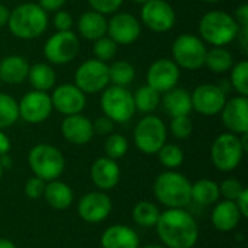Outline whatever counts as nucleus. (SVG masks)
Returning <instances> with one entry per match:
<instances>
[{
    "label": "nucleus",
    "mask_w": 248,
    "mask_h": 248,
    "mask_svg": "<svg viewBox=\"0 0 248 248\" xmlns=\"http://www.w3.org/2000/svg\"><path fill=\"white\" fill-rule=\"evenodd\" d=\"M158 238L166 248H193L199 240V227L185 209H167L155 224Z\"/></svg>",
    "instance_id": "obj_1"
},
{
    "label": "nucleus",
    "mask_w": 248,
    "mask_h": 248,
    "mask_svg": "<svg viewBox=\"0 0 248 248\" xmlns=\"http://www.w3.org/2000/svg\"><path fill=\"white\" fill-rule=\"evenodd\" d=\"M155 199L167 209H185L192 202V183L179 171L167 170L154 180Z\"/></svg>",
    "instance_id": "obj_2"
},
{
    "label": "nucleus",
    "mask_w": 248,
    "mask_h": 248,
    "mask_svg": "<svg viewBox=\"0 0 248 248\" xmlns=\"http://www.w3.org/2000/svg\"><path fill=\"white\" fill-rule=\"evenodd\" d=\"M9 31L19 39H35L48 26V13L38 3H22L10 10Z\"/></svg>",
    "instance_id": "obj_3"
},
{
    "label": "nucleus",
    "mask_w": 248,
    "mask_h": 248,
    "mask_svg": "<svg viewBox=\"0 0 248 248\" xmlns=\"http://www.w3.org/2000/svg\"><path fill=\"white\" fill-rule=\"evenodd\" d=\"M240 26L235 17L224 10H212L202 16L199 22V33L203 42L212 46H225L238 35Z\"/></svg>",
    "instance_id": "obj_4"
},
{
    "label": "nucleus",
    "mask_w": 248,
    "mask_h": 248,
    "mask_svg": "<svg viewBox=\"0 0 248 248\" xmlns=\"http://www.w3.org/2000/svg\"><path fill=\"white\" fill-rule=\"evenodd\" d=\"M28 163L33 176L44 182L57 180L65 169V158L62 153L49 144H38L31 148Z\"/></svg>",
    "instance_id": "obj_5"
},
{
    "label": "nucleus",
    "mask_w": 248,
    "mask_h": 248,
    "mask_svg": "<svg viewBox=\"0 0 248 248\" xmlns=\"http://www.w3.org/2000/svg\"><path fill=\"white\" fill-rule=\"evenodd\" d=\"M206 51L208 48L205 42L192 33L179 35L171 46L173 61L179 65V68L186 70H199L203 67Z\"/></svg>",
    "instance_id": "obj_6"
},
{
    "label": "nucleus",
    "mask_w": 248,
    "mask_h": 248,
    "mask_svg": "<svg viewBox=\"0 0 248 248\" xmlns=\"http://www.w3.org/2000/svg\"><path fill=\"white\" fill-rule=\"evenodd\" d=\"M244 148L240 137L231 132L221 134L211 147V160L214 166L224 173L234 171L244 157Z\"/></svg>",
    "instance_id": "obj_7"
},
{
    "label": "nucleus",
    "mask_w": 248,
    "mask_h": 248,
    "mask_svg": "<svg viewBox=\"0 0 248 248\" xmlns=\"http://www.w3.org/2000/svg\"><path fill=\"white\" fill-rule=\"evenodd\" d=\"M167 128L164 122L154 115L144 116L140 119L134 129V142L135 147L148 155L157 154L158 150L166 144Z\"/></svg>",
    "instance_id": "obj_8"
},
{
    "label": "nucleus",
    "mask_w": 248,
    "mask_h": 248,
    "mask_svg": "<svg viewBox=\"0 0 248 248\" xmlns=\"http://www.w3.org/2000/svg\"><path fill=\"white\" fill-rule=\"evenodd\" d=\"M100 106L103 115L118 124L128 122L135 113L132 93L126 87L121 86L106 87L100 97Z\"/></svg>",
    "instance_id": "obj_9"
},
{
    "label": "nucleus",
    "mask_w": 248,
    "mask_h": 248,
    "mask_svg": "<svg viewBox=\"0 0 248 248\" xmlns=\"http://www.w3.org/2000/svg\"><path fill=\"white\" fill-rule=\"evenodd\" d=\"M74 81L84 94L103 92L109 84V65L96 58L87 60L77 68Z\"/></svg>",
    "instance_id": "obj_10"
},
{
    "label": "nucleus",
    "mask_w": 248,
    "mask_h": 248,
    "mask_svg": "<svg viewBox=\"0 0 248 248\" xmlns=\"http://www.w3.org/2000/svg\"><path fill=\"white\" fill-rule=\"evenodd\" d=\"M80 51V41L71 31H57L44 46V55L51 64H67L73 61Z\"/></svg>",
    "instance_id": "obj_11"
},
{
    "label": "nucleus",
    "mask_w": 248,
    "mask_h": 248,
    "mask_svg": "<svg viewBox=\"0 0 248 248\" xmlns=\"http://www.w3.org/2000/svg\"><path fill=\"white\" fill-rule=\"evenodd\" d=\"M142 23L153 32H167L176 23V12L166 0H148L141 9Z\"/></svg>",
    "instance_id": "obj_12"
},
{
    "label": "nucleus",
    "mask_w": 248,
    "mask_h": 248,
    "mask_svg": "<svg viewBox=\"0 0 248 248\" xmlns=\"http://www.w3.org/2000/svg\"><path fill=\"white\" fill-rule=\"evenodd\" d=\"M52 109L51 96L46 92L32 90L17 102L19 118L28 124H41L46 121Z\"/></svg>",
    "instance_id": "obj_13"
},
{
    "label": "nucleus",
    "mask_w": 248,
    "mask_h": 248,
    "mask_svg": "<svg viewBox=\"0 0 248 248\" xmlns=\"http://www.w3.org/2000/svg\"><path fill=\"white\" fill-rule=\"evenodd\" d=\"M190 99L192 109L201 115L214 116L222 110L227 102V92L217 84H201L193 90Z\"/></svg>",
    "instance_id": "obj_14"
},
{
    "label": "nucleus",
    "mask_w": 248,
    "mask_h": 248,
    "mask_svg": "<svg viewBox=\"0 0 248 248\" xmlns=\"http://www.w3.org/2000/svg\"><path fill=\"white\" fill-rule=\"evenodd\" d=\"M180 78L179 65L169 58H161L154 61L147 73V83L150 87L158 93H166L170 89L176 87Z\"/></svg>",
    "instance_id": "obj_15"
},
{
    "label": "nucleus",
    "mask_w": 248,
    "mask_h": 248,
    "mask_svg": "<svg viewBox=\"0 0 248 248\" xmlns=\"http://www.w3.org/2000/svg\"><path fill=\"white\" fill-rule=\"evenodd\" d=\"M118 45H129L135 42L141 35L140 20L126 12L115 13L108 22V33Z\"/></svg>",
    "instance_id": "obj_16"
},
{
    "label": "nucleus",
    "mask_w": 248,
    "mask_h": 248,
    "mask_svg": "<svg viewBox=\"0 0 248 248\" xmlns=\"http://www.w3.org/2000/svg\"><path fill=\"white\" fill-rule=\"evenodd\" d=\"M77 212L80 218L89 224H99L105 221L112 212V201L105 192H90L84 195L78 205Z\"/></svg>",
    "instance_id": "obj_17"
},
{
    "label": "nucleus",
    "mask_w": 248,
    "mask_h": 248,
    "mask_svg": "<svg viewBox=\"0 0 248 248\" xmlns=\"http://www.w3.org/2000/svg\"><path fill=\"white\" fill-rule=\"evenodd\" d=\"M221 113V119L228 132L241 135L248 132V99L246 96H237L225 102Z\"/></svg>",
    "instance_id": "obj_18"
},
{
    "label": "nucleus",
    "mask_w": 248,
    "mask_h": 248,
    "mask_svg": "<svg viewBox=\"0 0 248 248\" xmlns=\"http://www.w3.org/2000/svg\"><path fill=\"white\" fill-rule=\"evenodd\" d=\"M52 108L68 116L81 113L86 108V94L76 84H61L51 94Z\"/></svg>",
    "instance_id": "obj_19"
},
{
    "label": "nucleus",
    "mask_w": 248,
    "mask_h": 248,
    "mask_svg": "<svg viewBox=\"0 0 248 248\" xmlns=\"http://www.w3.org/2000/svg\"><path fill=\"white\" fill-rule=\"evenodd\" d=\"M61 132L62 137L74 145H84L90 142L94 135L92 121L81 113L65 116L61 124Z\"/></svg>",
    "instance_id": "obj_20"
},
{
    "label": "nucleus",
    "mask_w": 248,
    "mask_h": 248,
    "mask_svg": "<svg viewBox=\"0 0 248 248\" xmlns=\"http://www.w3.org/2000/svg\"><path fill=\"white\" fill-rule=\"evenodd\" d=\"M90 177L93 185L102 190H110L118 186L121 180V169L115 160H110L108 157H100L94 160L90 169Z\"/></svg>",
    "instance_id": "obj_21"
},
{
    "label": "nucleus",
    "mask_w": 248,
    "mask_h": 248,
    "mask_svg": "<svg viewBox=\"0 0 248 248\" xmlns=\"http://www.w3.org/2000/svg\"><path fill=\"white\" fill-rule=\"evenodd\" d=\"M102 248H140L138 234L128 225H112L100 238Z\"/></svg>",
    "instance_id": "obj_22"
},
{
    "label": "nucleus",
    "mask_w": 248,
    "mask_h": 248,
    "mask_svg": "<svg viewBox=\"0 0 248 248\" xmlns=\"http://www.w3.org/2000/svg\"><path fill=\"white\" fill-rule=\"evenodd\" d=\"M241 218L243 217H241L235 202L225 201V199L215 205V208L212 211V217H211L214 227L221 232L234 231L238 227Z\"/></svg>",
    "instance_id": "obj_23"
},
{
    "label": "nucleus",
    "mask_w": 248,
    "mask_h": 248,
    "mask_svg": "<svg viewBox=\"0 0 248 248\" xmlns=\"http://www.w3.org/2000/svg\"><path fill=\"white\" fill-rule=\"evenodd\" d=\"M160 103L163 105L164 112L171 116H186L192 110V99L190 93L182 87H173L164 93Z\"/></svg>",
    "instance_id": "obj_24"
},
{
    "label": "nucleus",
    "mask_w": 248,
    "mask_h": 248,
    "mask_svg": "<svg viewBox=\"0 0 248 248\" xmlns=\"http://www.w3.org/2000/svg\"><path fill=\"white\" fill-rule=\"evenodd\" d=\"M29 67L22 55H7L0 61V80L6 84H20L28 78Z\"/></svg>",
    "instance_id": "obj_25"
},
{
    "label": "nucleus",
    "mask_w": 248,
    "mask_h": 248,
    "mask_svg": "<svg viewBox=\"0 0 248 248\" xmlns=\"http://www.w3.org/2000/svg\"><path fill=\"white\" fill-rule=\"evenodd\" d=\"M78 33L89 41H96L108 33V20L105 15L89 10L84 12L77 22Z\"/></svg>",
    "instance_id": "obj_26"
},
{
    "label": "nucleus",
    "mask_w": 248,
    "mask_h": 248,
    "mask_svg": "<svg viewBox=\"0 0 248 248\" xmlns=\"http://www.w3.org/2000/svg\"><path fill=\"white\" fill-rule=\"evenodd\" d=\"M44 198L46 201V203L57 211H64L68 209L73 205L74 201V193L71 190V187L64 183L57 180H51L46 182L45 185V190H44Z\"/></svg>",
    "instance_id": "obj_27"
},
{
    "label": "nucleus",
    "mask_w": 248,
    "mask_h": 248,
    "mask_svg": "<svg viewBox=\"0 0 248 248\" xmlns=\"http://www.w3.org/2000/svg\"><path fill=\"white\" fill-rule=\"evenodd\" d=\"M28 78H29L32 87L35 90H39V92L51 90L57 81L55 71L52 70L51 65H48L45 62H36V64L31 65L29 73H28Z\"/></svg>",
    "instance_id": "obj_28"
},
{
    "label": "nucleus",
    "mask_w": 248,
    "mask_h": 248,
    "mask_svg": "<svg viewBox=\"0 0 248 248\" xmlns=\"http://www.w3.org/2000/svg\"><path fill=\"white\" fill-rule=\"evenodd\" d=\"M219 185L209 179H201L192 185V201L202 206H211L218 202Z\"/></svg>",
    "instance_id": "obj_29"
},
{
    "label": "nucleus",
    "mask_w": 248,
    "mask_h": 248,
    "mask_svg": "<svg viewBox=\"0 0 248 248\" xmlns=\"http://www.w3.org/2000/svg\"><path fill=\"white\" fill-rule=\"evenodd\" d=\"M205 65L212 73L221 74V73H227L228 70L232 68L234 58H232V54L228 49H225L224 46H214L206 51Z\"/></svg>",
    "instance_id": "obj_30"
},
{
    "label": "nucleus",
    "mask_w": 248,
    "mask_h": 248,
    "mask_svg": "<svg viewBox=\"0 0 248 248\" xmlns=\"http://www.w3.org/2000/svg\"><path fill=\"white\" fill-rule=\"evenodd\" d=\"M160 209L155 203L150 201H141L135 203L132 208V219L137 225L142 228H153L155 227L158 218H160Z\"/></svg>",
    "instance_id": "obj_31"
},
{
    "label": "nucleus",
    "mask_w": 248,
    "mask_h": 248,
    "mask_svg": "<svg viewBox=\"0 0 248 248\" xmlns=\"http://www.w3.org/2000/svg\"><path fill=\"white\" fill-rule=\"evenodd\" d=\"M132 96H134L135 110H140L142 113H151L153 110H155L161 100L160 93L153 87H150L148 84L140 87Z\"/></svg>",
    "instance_id": "obj_32"
},
{
    "label": "nucleus",
    "mask_w": 248,
    "mask_h": 248,
    "mask_svg": "<svg viewBox=\"0 0 248 248\" xmlns=\"http://www.w3.org/2000/svg\"><path fill=\"white\" fill-rule=\"evenodd\" d=\"M134 78H135V67L131 62L121 60L109 65V81H112L113 86L126 87Z\"/></svg>",
    "instance_id": "obj_33"
},
{
    "label": "nucleus",
    "mask_w": 248,
    "mask_h": 248,
    "mask_svg": "<svg viewBox=\"0 0 248 248\" xmlns=\"http://www.w3.org/2000/svg\"><path fill=\"white\" fill-rule=\"evenodd\" d=\"M17 119V102L12 96L0 93V129L12 126Z\"/></svg>",
    "instance_id": "obj_34"
},
{
    "label": "nucleus",
    "mask_w": 248,
    "mask_h": 248,
    "mask_svg": "<svg viewBox=\"0 0 248 248\" xmlns=\"http://www.w3.org/2000/svg\"><path fill=\"white\" fill-rule=\"evenodd\" d=\"M158 160L160 163L170 170H174L177 167H180L183 164L185 160V153L183 150L176 145V144H164L160 150H158Z\"/></svg>",
    "instance_id": "obj_35"
},
{
    "label": "nucleus",
    "mask_w": 248,
    "mask_h": 248,
    "mask_svg": "<svg viewBox=\"0 0 248 248\" xmlns=\"http://www.w3.org/2000/svg\"><path fill=\"white\" fill-rule=\"evenodd\" d=\"M128 140L121 134H110L105 141V157L110 160H119L128 153Z\"/></svg>",
    "instance_id": "obj_36"
},
{
    "label": "nucleus",
    "mask_w": 248,
    "mask_h": 248,
    "mask_svg": "<svg viewBox=\"0 0 248 248\" xmlns=\"http://www.w3.org/2000/svg\"><path fill=\"white\" fill-rule=\"evenodd\" d=\"M230 83L240 96L248 94V62L247 61H240L238 64L232 65L231 68V78Z\"/></svg>",
    "instance_id": "obj_37"
},
{
    "label": "nucleus",
    "mask_w": 248,
    "mask_h": 248,
    "mask_svg": "<svg viewBox=\"0 0 248 248\" xmlns=\"http://www.w3.org/2000/svg\"><path fill=\"white\" fill-rule=\"evenodd\" d=\"M118 52V44L110 39L109 36H102L96 41H93V55L99 61H110L116 57Z\"/></svg>",
    "instance_id": "obj_38"
},
{
    "label": "nucleus",
    "mask_w": 248,
    "mask_h": 248,
    "mask_svg": "<svg viewBox=\"0 0 248 248\" xmlns=\"http://www.w3.org/2000/svg\"><path fill=\"white\" fill-rule=\"evenodd\" d=\"M170 131H171V134H173L174 138H177V140H186V138H189V137L192 135L193 122H192V119L189 118V115L171 118Z\"/></svg>",
    "instance_id": "obj_39"
},
{
    "label": "nucleus",
    "mask_w": 248,
    "mask_h": 248,
    "mask_svg": "<svg viewBox=\"0 0 248 248\" xmlns=\"http://www.w3.org/2000/svg\"><path fill=\"white\" fill-rule=\"evenodd\" d=\"M244 186L240 180L230 177L225 179L221 185H219V195L225 199V201H232L235 202V199L240 196V193L243 192Z\"/></svg>",
    "instance_id": "obj_40"
},
{
    "label": "nucleus",
    "mask_w": 248,
    "mask_h": 248,
    "mask_svg": "<svg viewBox=\"0 0 248 248\" xmlns=\"http://www.w3.org/2000/svg\"><path fill=\"white\" fill-rule=\"evenodd\" d=\"M124 0H89V4L92 6V10L99 12L102 15H110L118 12V9L122 6Z\"/></svg>",
    "instance_id": "obj_41"
},
{
    "label": "nucleus",
    "mask_w": 248,
    "mask_h": 248,
    "mask_svg": "<svg viewBox=\"0 0 248 248\" xmlns=\"http://www.w3.org/2000/svg\"><path fill=\"white\" fill-rule=\"evenodd\" d=\"M45 185H46V182H44L42 179L33 176V177H31V179L25 183V195H26L29 199H39V198L44 196Z\"/></svg>",
    "instance_id": "obj_42"
},
{
    "label": "nucleus",
    "mask_w": 248,
    "mask_h": 248,
    "mask_svg": "<svg viewBox=\"0 0 248 248\" xmlns=\"http://www.w3.org/2000/svg\"><path fill=\"white\" fill-rule=\"evenodd\" d=\"M93 124V131L94 134H99V135H110L113 132V128H115V122L112 119H109L108 116H99Z\"/></svg>",
    "instance_id": "obj_43"
},
{
    "label": "nucleus",
    "mask_w": 248,
    "mask_h": 248,
    "mask_svg": "<svg viewBox=\"0 0 248 248\" xmlns=\"http://www.w3.org/2000/svg\"><path fill=\"white\" fill-rule=\"evenodd\" d=\"M54 26L57 31H71L73 26V16L65 10H57L54 16Z\"/></svg>",
    "instance_id": "obj_44"
},
{
    "label": "nucleus",
    "mask_w": 248,
    "mask_h": 248,
    "mask_svg": "<svg viewBox=\"0 0 248 248\" xmlns=\"http://www.w3.org/2000/svg\"><path fill=\"white\" fill-rule=\"evenodd\" d=\"M235 205H237V208H238V211H240L241 217H243V218H247L248 217V189L247 187H244V189H243V192L240 193V196L235 199Z\"/></svg>",
    "instance_id": "obj_45"
},
{
    "label": "nucleus",
    "mask_w": 248,
    "mask_h": 248,
    "mask_svg": "<svg viewBox=\"0 0 248 248\" xmlns=\"http://www.w3.org/2000/svg\"><path fill=\"white\" fill-rule=\"evenodd\" d=\"M65 0H38V4L48 13V12H57L64 6Z\"/></svg>",
    "instance_id": "obj_46"
},
{
    "label": "nucleus",
    "mask_w": 248,
    "mask_h": 248,
    "mask_svg": "<svg viewBox=\"0 0 248 248\" xmlns=\"http://www.w3.org/2000/svg\"><path fill=\"white\" fill-rule=\"evenodd\" d=\"M235 20L238 23L240 28L248 26V6L247 4H241L237 10H235Z\"/></svg>",
    "instance_id": "obj_47"
},
{
    "label": "nucleus",
    "mask_w": 248,
    "mask_h": 248,
    "mask_svg": "<svg viewBox=\"0 0 248 248\" xmlns=\"http://www.w3.org/2000/svg\"><path fill=\"white\" fill-rule=\"evenodd\" d=\"M9 151H10V140L3 132V129H0V155L9 154Z\"/></svg>",
    "instance_id": "obj_48"
},
{
    "label": "nucleus",
    "mask_w": 248,
    "mask_h": 248,
    "mask_svg": "<svg viewBox=\"0 0 248 248\" xmlns=\"http://www.w3.org/2000/svg\"><path fill=\"white\" fill-rule=\"evenodd\" d=\"M9 15H10V10L0 3V28L7 25V20H9Z\"/></svg>",
    "instance_id": "obj_49"
},
{
    "label": "nucleus",
    "mask_w": 248,
    "mask_h": 248,
    "mask_svg": "<svg viewBox=\"0 0 248 248\" xmlns=\"http://www.w3.org/2000/svg\"><path fill=\"white\" fill-rule=\"evenodd\" d=\"M0 166H1V169H3V170H7V169H10V167H12V158H10V155H9V154H3V155H0Z\"/></svg>",
    "instance_id": "obj_50"
},
{
    "label": "nucleus",
    "mask_w": 248,
    "mask_h": 248,
    "mask_svg": "<svg viewBox=\"0 0 248 248\" xmlns=\"http://www.w3.org/2000/svg\"><path fill=\"white\" fill-rule=\"evenodd\" d=\"M0 248H17L16 244L10 240H6V238H0Z\"/></svg>",
    "instance_id": "obj_51"
},
{
    "label": "nucleus",
    "mask_w": 248,
    "mask_h": 248,
    "mask_svg": "<svg viewBox=\"0 0 248 248\" xmlns=\"http://www.w3.org/2000/svg\"><path fill=\"white\" fill-rule=\"evenodd\" d=\"M140 248H166V247H163V246H155V244H150V246H144V247H140Z\"/></svg>",
    "instance_id": "obj_52"
},
{
    "label": "nucleus",
    "mask_w": 248,
    "mask_h": 248,
    "mask_svg": "<svg viewBox=\"0 0 248 248\" xmlns=\"http://www.w3.org/2000/svg\"><path fill=\"white\" fill-rule=\"evenodd\" d=\"M132 1H135V3H140V4H144V3H147L148 0H132Z\"/></svg>",
    "instance_id": "obj_53"
},
{
    "label": "nucleus",
    "mask_w": 248,
    "mask_h": 248,
    "mask_svg": "<svg viewBox=\"0 0 248 248\" xmlns=\"http://www.w3.org/2000/svg\"><path fill=\"white\" fill-rule=\"evenodd\" d=\"M202 1H205V3H217L219 0H202Z\"/></svg>",
    "instance_id": "obj_54"
},
{
    "label": "nucleus",
    "mask_w": 248,
    "mask_h": 248,
    "mask_svg": "<svg viewBox=\"0 0 248 248\" xmlns=\"http://www.w3.org/2000/svg\"><path fill=\"white\" fill-rule=\"evenodd\" d=\"M3 171H4V170H3L1 166H0V180H1V177H3Z\"/></svg>",
    "instance_id": "obj_55"
},
{
    "label": "nucleus",
    "mask_w": 248,
    "mask_h": 248,
    "mask_svg": "<svg viewBox=\"0 0 248 248\" xmlns=\"http://www.w3.org/2000/svg\"><path fill=\"white\" fill-rule=\"evenodd\" d=\"M0 83H1V80H0Z\"/></svg>",
    "instance_id": "obj_56"
}]
</instances>
